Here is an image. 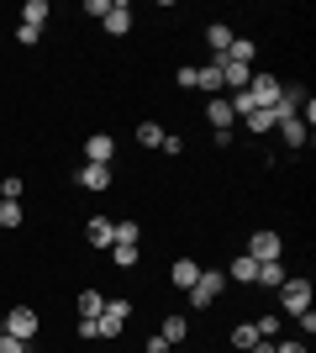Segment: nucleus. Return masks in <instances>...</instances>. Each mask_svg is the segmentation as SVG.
<instances>
[{"label": "nucleus", "instance_id": "obj_8", "mask_svg": "<svg viewBox=\"0 0 316 353\" xmlns=\"http://www.w3.org/2000/svg\"><path fill=\"white\" fill-rule=\"evenodd\" d=\"M85 237H90V248H111V243H116V221L111 216H90L85 221Z\"/></svg>", "mask_w": 316, "mask_h": 353}, {"label": "nucleus", "instance_id": "obj_7", "mask_svg": "<svg viewBox=\"0 0 316 353\" xmlns=\"http://www.w3.org/2000/svg\"><path fill=\"white\" fill-rule=\"evenodd\" d=\"M206 121L216 127V137H232V121H238V117H232V105H227L222 95H211V101H206Z\"/></svg>", "mask_w": 316, "mask_h": 353}, {"label": "nucleus", "instance_id": "obj_39", "mask_svg": "<svg viewBox=\"0 0 316 353\" xmlns=\"http://www.w3.org/2000/svg\"><path fill=\"white\" fill-rule=\"evenodd\" d=\"M169 353H185V348H169Z\"/></svg>", "mask_w": 316, "mask_h": 353}, {"label": "nucleus", "instance_id": "obj_26", "mask_svg": "<svg viewBox=\"0 0 316 353\" xmlns=\"http://www.w3.org/2000/svg\"><path fill=\"white\" fill-rule=\"evenodd\" d=\"M253 343H258L253 322H238V327H232V348H242V353H248V348H253Z\"/></svg>", "mask_w": 316, "mask_h": 353}, {"label": "nucleus", "instance_id": "obj_22", "mask_svg": "<svg viewBox=\"0 0 316 353\" xmlns=\"http://www.w3.org/2000/svg\"><path fill=\"white\" fill-rule=\"evenodd\" d=\"M253 332H258V338H280V332H285V322H280V316H274V311H264V316H258V322H253Z\"/></svg>", "mask_w": 316, "mask_h": 353}, {"label": "nucleus", "instance_id": "obj_30", "mask_svg": "<svg viewBox=\"0 0 316 353\" xmlns=\"http://www.w3.org/2000/svg\"><path fill=\"white\" fill-rule=\"evenodd\" d=\"M0 353H32V343L11 338V332H0Z\"/></svg>", "mask_w": 316, "mask_h": 353}, {"label": "nucleus", "instance_id": "obj_37", "mask_svg": "<svg viewBox=\"0 0 316 353\" xmlns=\"http://www.w3.org/2000/svg\"><path fill=\"white\" fill-rule=\"evenodd\" d=\"M143 353H169V343H164V338H158V332H153V338H148V343H143Z\"/></svg>", "mask_w": 316, "mask_h": 353}, {"label": "nucleus", "instance_id": "obj_6", "mask_svg": "<svg viewBox=\"0 0 316 353\" xmlns=\"http://www.w3.org/2000/svg\"><path fill=\"white\" fill-rule=\"evenodd\" d=\"M74 185H85V190H111V163H79L74 169Z\"/></svg>", "mask_w": 316, "mask_h": 353}, {"label": "nucleus", "instance_id": "obj_28", "mask_svg": "<svg viewBox=\"0 0 316 353\" xmlns=\"http://www.w3.org/2000/svg\"><path fill=\"white\" fill-rule=\"evenodd\" d=\"M21 190H27V185H21L16 174H6V179H0V201H21Z\"/></svg>", "mask_w": 316, "mask_h": 353}, {"label": "nucleus", "instance_id": "obj_3", "mask_svg": "<svg viewBox=\"0 0 316 353\" xmlns=\"http://www.w3.org/2000/svg\"><path fill=\"white\" fill-rule=\"evenodd\" d=\"M280 253H285V243H280L274 227H258V232L248 237V259H253V264H280Z\"/></svg>", "mask_w": 316, "mask_h": 353}, {"label": "nucleus", "instance_id": "obj_31", "mask_svg": "<svg viewBox=\"0 0 316 353\" xmlns=\"http://www.w3.org/2000/svg\"><path fill=\"white\" fill-rule=\"evenodd\" d=\"M274 353H306V338H274Z\"/></svg>", "mask_w": 316, "mask_h": 353}, {"label": "nucleus", "instance_id": "obj_25", "mask_svg": "<svg viewBox=\"0 0 316 353\" xmlns=\"http://www.w3.org/2000/svg\"><path fill=\"white\" fill-rule=\"evenodd\" d=\"M105 311V295L101 290H79V316H101Z\"/></svg>", "mask_w": 316, "mask_h": 353}, {"label": "nucleus", "instance_id": "obj_24", "mask_svg": "<svg viewBox=\"0 0 316 353\" xmlns=\"http://www.w3.org/2000/svg\"><path fill=\"white\" fill-rule=\"evenodd\" d=\"M111 264H116V269H132L137 264V243H111Z\"/></svg>", "mask_w": 316, "mask_h": 353}, {"label": "nucleus", "instance_id": "obj_10", "mask_svg": "<svg viewBox=\"0 0 316 353\" xmlns=\"http://www.w3.org/2000/svg\"><path fill=\"white\" fill-rule=\"evenodd\" d=\"M158 338H164L169 348H185V338H190V322H185L180 311H169V316H164V327H158Z\"/></svg>", "mask_w": 316, "mask_h": 353}, {"label": "nucleus", "instance_id": "obj_19", "mask_svg": "<svg viewBox=\"0 0 316 353\" xmlns=\"http://www.w3.org/2000/svg\"><path fill=\"white\" fill-rule=\"evenodd\" d=\"M222 59H232V63H248V69H253V59H258V48L248 43V37H232V48H227Z\"/></svg>", "mask_w": 316, "mask_h": 353}, {"label": "nucleus", "instance_id": "obj_21", "mask_svg": "<svg viewBox=\"0 0 316 353\" xmlns=\"http://www.w3.org/2000/svg\"><path fill=\"white\" fill-rule=\"evenodd\" d=\"M290 274H285V264H258V280L253 285H264V290H280Z\"/></svg>", "mask_w": 316, "mask_h": 353}, {"label": "nucleus", "instance_id": "obj_20", "mask_svg": "<svg viewBox=\"0 0 316 353\" xmlns=\"http://www.w3.org/2000/svg\"><path fill=\"white\" fill-rule=\"evenodd\" d=\"M164 127H158V121H137V148H164Z\"/></svg>", "mask_w": 316, "mask_h": 353}, {"label": "nucleus", "instance_id": "obj_34", "mask_svg": "<svg viewBox=\"0 0 316 353\" xmlns=\"http://www.w3.org/2000/svg\"><path fill=\"white\" fill-rule=\"evenodd\" d=\"M116 243H137V221H116Z\"/></svg>", "mask_w": 316, "mask_h": 353}, {"label": "nucleus", "instance_id": "obj_2", "mask_svg": "<svg viewBox=\"0 0 316 353\" xmlns=\"http://www.w3.org/2000/svg\"><path fill=\"white\" fill-rule=\"evenodd\" d=\"M280 311H285V316L311 311V280H306V274H290V280L280 285Z\"/></svg>", "mask_w": 316, "mask_h": 353}, {"label": "nucleus", "instance_id": "obj_13", "mask_svg": "<svg viewBox=\"0 0 316 353\" xmlns=\"http://www.w3.org/2000/svg\"><path fill=\"white\" fill-rule=\"evenodd\" d=\"M48 16H53V6H48V0H27V6H21V27H37V32H43Z\"/></svg>", "mask_w": 316, "mask_h": 353}, {"label": "nucleus", "instance_id": "obj_38", "mask_svg": "<svg viewBox=\"0 0 316 353\" xmlns=\"http://www.w3.org/2000/svg\"><path fill=\"white\" fill-rule=\"evenodd\" d=\"M248 353H274V343H269V338H258V343H253Z\"/></svg>", "mask_w": 316, "mask_h": 353}, {"label": "nucleus", "instance_id": "obj_14", "mask_svg": "<svg viewBox=\"0 0 316 353\" xmlns=\"http://www.w3.org/2000/svg\"><path fill=\"white\" fill-rule=\"evenodd\" d=\"M169 280L180 285V290H190V285L200 280V264H196V259H174V269H169Z\"/></svg>", "mask_w": 316, "mask_h": 353}, {"label": "nucleus", "instance_id": "obj_4", "mask_svg": "<svg viewBox=\"0 0 316 353\" xmlns=\"http://www.w3.org/2000/svg\"><path fill=\"white\" fill-rule=\"evenodd\" d=\"M248 101H253V111H264V105H274L280 95H285V85L274 79V74H264V69H253V79H248V90H242Z\"/></svg>", "mask_w": 316, "mask_h": 353}, {"label": "nucleus", "instance_id": "obj_5", "mask_svg": "<svg viewBox=\"0 0 316 353\" xmlns=\"http://www.w3.org/2000/svg\"><path fill=\"white\" fill-rule=\"evenodd\" d=\"M37 327H43V322H37V311H32V306H11V311H6V327H0V332H11V338L32 343V338H37Z\"/></svg>", "mask_w": 316, "mask_h": 353}, {"label": "nucleus", "instance_id": "obj_18", "mask_svg": "<svg viewBox=\"0 0 316 353\" xmlns=\"http://www.w3.org/2000/svg\"><path fill=\"white\" fill-rule=\"evenodd\" d=\"M206 43H211V53L222 59L227 48H232V27H227V21H211V27H206Z\"/></svg>", "mask_w": 316, "mask_h": 353}, {"label": "nucleus", "instance_id": "obj_11", "mask_svg": "<svg viewBox=\"0 0 316 353\" xmlns=\"http://www.w3.org/2000/svg\"><path fill=\"white\" fill-rule=\"evenodd\" d=\"M222 274H227V285H253V280H258V264L248 259V253H238V259H232Z\"/></svg>", "mask_w": 316, "mask_h": 353}, {"label": "nucleus", "instance_id": "obj_15", "mask_svg": "<svg viewBox=\"0 0 316 353\" xmlns=\"http://www.w3.org/2000/svg\"><path fill=\"white\" fill-rule=\"evenodd\" d=\"M121 332H127V322H121V316H111V311H101V316H95V338H101V343H116Z\"/></svg>", "mask_w": 316, "mask_h": 353}, {"label": "nucleus", "instance_id": "obj_29", "mask_svg": "<svg viewBox=\"0 0 316 353\" xmlns=\"http://www.w3.org/2000/svg\"><path fill=\"white\" fill-rule=\"evenodd\" d=\"M105 311H111V316H121V322H132V301H121V295H116V301L105 295Z\"/></svg>", "mask_w": 316, "mask_h": 353}, {"label": "nucleus", "instance_id": "obj_32", "mask_svg": "<svg viewBox=\"0 0 316 353\" xmlns=\"http://www.w3.org/2000/svg\"><path fill=\"white\" fill-rule=\"evenodd\" d=\"M37 37H43L37 27H16V43H21V48H37Z\"/></svg>", "mask_w": 316, "mask_h": 353}, {"label": "nucleus", "instance_id": "obj_35", "mask_svg": "<svg viewBox=\"0 0 316 353\" xmlns=\"http://www.w3.org/2000/svg\"><path fill=\"white\" fill-rule=\"evenodd\" d=\"M295 327H301V338H311V332H316V311H301V316H295Z\"/></svg>", "mask_w": 316, "mask_h": 353}, {"label": "nucleus", "instance_id": "obj_17", "mask_svg": "<svg viewBox=\"0 0 316 353\" xmlns=\"http://www.w3.org/2000/svg\"><path fill=\"white\" fill-rule=\"evenodd\" d=\"M196 90H206V95H222V63L211 59L206 69H196Z\"/></svg>", "mask_w": 316, "mask_h": 353}, {"label": "nucleus", "instance_id": "obj_23", "mask_svg": "<svg viewBox=\"0 0 316 353\" xmlns=\"http://www.w3.org/2000/svg\"><path fill=\"white\" fill-rule=\"evenodd\" d=\"M242 121H248V132H258V137L274 132V111H269V105H264V111H248Z\"/></svg>", "mask_w": 316, "mask_h": 353}, {"label": "nucleus", "instance_id": "obj_1", "mask_svg": "<svg viewBox=\"0 0 316 353\" xmlns=\"http://www.w3.org/2000/svg\"><path fill=\"white\" fill-rule=\"evenodd\" d=\"M222 290H227V274H222V269H200V280L190 285L185 295H190V306H196V311H206V306L222 301Z\"/></svg>", "mask_w": 316, "mask_h": 353}, {"label": "nucleus", "instance_id": "obj_9", "mask_svg": "<svg viewBox=\"0 0 316 353\" xmlns=\"http://www.w3.org/2000/svg\"><path fill=\"white\" fill-rule=\"evenodd\" d=\"M105 32H111V37H127V32H132V6H127V0H111V11H105Z\"/></svg>", "mask_w": 316, "mask_h": 353}, {"label": "nucleus", "instance_id": "obj_27", "mask_svg": "<svg viewBox=\"0 0 316 353\" xmlns=\"http://www.w3.org/2000/svg\"><path fill=\"white\" fill-rule=\"evenodd\" d=\"M0 227H21V201H0Z\"/></svg>", "mask_w": 316, "mask_h": 353}, {"label": "nucleus", "instance_id": "obj_33", "mask_svg": "<svg viewBox=\"0 0 316 353\" xmlns=\"http://www.w3.org/2000/svg\"><path fill=\"white\" fill-rule=\"evenodd\" d=\"M174 79H180V90H196V63H180V74H174Z\"/></svg>", "mask_w": 316, "mask_h": 353}, {"label": "nucleus", "instance_id": "obj_36", "mask_svg": "<svg viewBox=\"0 0 316 353\" xmlns=\"http://www.w3.org/2000/svg\"><path fill=\"white\" fill-rule=\"evenodd\" d=\"M74 332H79L85 343H95V316H79V327H74Z\"/></svg>", "mask_w": 316, "mask_h": 353}, {"label": "nucleus", "instance_id": "obj_12", "mask_svg": "<svg viewBox=\"0 0 316 353\" xmlns=\"http://www.w3.org/2000/svg\"><path fill=\"white\" fill-rule=\"evenodd\" d=\"M111 159H116V137L95 132L90 143H85V163H111Z\"/></svg>", "mask_w": 316, "mask_h": 353}, {"label": "nucleus", "instance_id": "obj_16", "mask_svg": "<svg viewBox=\"0 0 316 353\" xmlns=\"http://www.w3.org/2000/svg\"><path fill=\"white\" fill-rule=\"evenodd\" d=\"M274 132L285 137V143H290V148H306V137H311V127H306V121H301V117H290V121H280V127H274Z\"/></svg>", "mask_w": 316, "mask_h": 353}]
</instances>
